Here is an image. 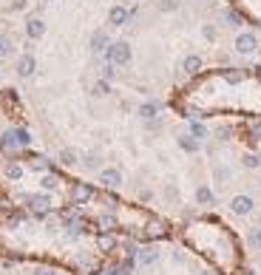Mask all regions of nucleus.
I'll use <instances>...</instances> for the list:
<instances>
[{"mask_svg": "<svg viewBox=\"0 0 261 275\" xmlns=\"http://www.w3.org/2000/svg\"><path fill=\"white\" fill-rule=\"evenodd\" d=\"M134 51H130L128 40H114V43L105 49V63H114V65H128Z\"/></svg>", "mask_w": 261, "mask_h": 275, "instance_id": "obj_1", "label": "nucleus"}, {"mask_svg": "<svg viewBox=\"0 0 261 275\" xmlns=\"http://www.w3.org/2000/svg\"><path fill=\"white\" fill-rule=\"evenodd\" d=\"M26 204H29V210L34 213L37 218H46L51 213V193L40 190V193H29L26 196Z\"/></svg>", "mask_w": 261, "mask_h": 275, "instance_id": "obj_2", "label": "nucleus"}, {"mask_svg": "<svg viewBox=\"0 0 261 275\" xmlns=\"http://www.w3.org/2000/svg\"><path fill=\"white\" fill-rule=\"evenodd\" d=\"M233 49H236V54H241V57H253L255 51H258V37H255L253 31H241V34L236 37Z\"/></svg>", "mask_w": 261, "mask_h": 275, "instance_id": "obj_3", "label": "nucleus"}, {"mask_svg": "<svg viewBox=\"0 0 261 275\" xmlns=\"http://www.w3.org/2000/svg\"><path fill=\"white\" fill-rule=\"evenodd\" d=\"M97 196L94 185H88V181H71V202L80 207V204H88L91 199Z\"/></svg>", "mask_w": 261, "mask_h": 275, "instance_id": "obj_4", "label": "nucleus"}, {"mask_svg": "<svg viewBox=\"0 0 261 275\" xmlns=\"http://www.w3.org/2000/svg\"><path fill=\"white\" fill-rule=\"evenodd\" d=\"M227 207H230L233 216H250L253 207H255V199H253V196H247V193H239V196H233V199H230Z\"/></svg>", "mask_w": 261, "mask_h": 275, "instance_id": "obj_5", "label": "nucleus"}, {"mask_svg": "<svg viewBox=\"0 0 261 275\" xmlns=\"http://www.w3.org/2000/svg\"><path fill=\"white\" fill-rule=\"evenodd\" d=\"M15 71H17V77H20V80H29V77H34V71H37V60H34V54H31V51H23L20 57H17Z\"/></svg>", "mask_w": 261, "mask_h": 275, "instance_id": "obj_6", "label": "nucleus"}, {"mask_svg": "<svg viewBox=\"0 0 261 275\" xmlns=\"http://www.w3.org/2000/svg\"><path fill=\"white\" fill-rule=\"evenodd\" d=\"M100 185L105 190H119L122 188V170H119V167H102L100 170Z\"/></svg>", "mask_w": 261, "mask_h": 275, "instance_id": "obj_7", "label": "nucleus"}, {"mask_svg": "<svg viewBox=\"0 0 261 275\" xmlns=\"http://www.w3.org/2000/svg\"><path fill=\"white\" fill-rule=\"evenodd\" d=\"M128 20H130L128 9H125L122 3H114V6H111V12H108V23L114 26V29H122V26H128Z\"/></svg>", "mask_w": 261, "mask_h": 275, "instance_id": "obj_8", "label": "nucleus"}, {"mask_svg": "<svg viewBox=\"0 0 261 275\" xmlns=\"http://www.w3.org/2000/svg\"><path fill=\"white\" fill-rule=\"evenodd\" d=\"M204 68V60L199 54H188V57L182 60V74H188V77H199Z\"/></svg>", "mask_w": 261, "mask_h": 275, "instance_id": "obj_9", "label": "nucleus"}, {"mask_svg": "<svg viewBox=\"0 0 261 275\" xmlns=\"http://www.w3.org/2000/svg\"><path fill=\"white\" fill-rule=\"evenodd\" d=\"M176 145H179V151L190 153V156H193V153H199V151H202V142H199V139H196V136H190L188 130L176 136Z\"/></svg>", "mask_w": 261, "mask_h": 275, "instance_id": "obj_10", "label": "nucleus"}, {"mask_svg": "<svg viewBox=\"0 0 261 275\" xmlns=\"http://www.w3.org/2000/svg\"><path fill=\"white\" fill-rule=\"evenodd\" d=\"M111 45V40H108V34L102 29H97L94 34H91V40H88V49H91V54H105V49Z\"/></svg>", "mask_w": 261, "mask_h": 275, "instance_id": "obj_11", "label": "nucleus"}, {"mask_svg": "<svg viewBox=\"0 0 261 275\" xmlns=\"http://www.w3.org/2000/svg\"><path fill=\"white\" fill-rule=\"evenodd\" d=\"M26 159H29V167H31V170H40V173L57 170V167H54V162L46 159V156H40V153H26Z\"/></svg>", "mask_w": 261, "mask_h": 275, "instance_id": "obj_12", "label": "nucleus"}, {"mask_svg": "<svg viewBox=\"0 0 261 275\" xmlns=\"http://www.w3.org/2000/svg\"><path fill=\"white\" fill-rule=\"evenodd\" d=\"M26 37H29V40H43L46 23L40 20V17H29V20H26Z\"/></svg>", "mask_w": 261, "mask_h": 275, "instance_id": "obj_13", "label": "nucleus"}, {"mask_svg": "<svg viewBox=\"0 0 261 275\" xmlns=\"http://www.w3.org/2000/svg\"><path fill=\"white\" fill-rule=\"evenodd\" d=\"M3 176H6L9 181H20L23 176H26V167H23V162H17V159H9L6 165H3Z\"/></svg>", "mask_w": 261, "mask_h": 275, "instance_id": "obj_14", "label": "nucleus"}, {"mask_svg": "<svg viewBox=\"0 0 261 275\" xmlns=\"http://www.w3.org/2000/svg\"><path fill=\"white\" fill-rule=\"evenodd\" d=\"M137 116L139 119H142V122H151V119H156V116H159V102H142V105H139L137 108Z\"/></svg>", "mask_w": 261, "mask_h": 275, "instance_id": "obj_15", "label": "nucleus"}, {"mask_svg": "<svg viewBox=\"0 0 261 275\" xmlns=\"http://www.w3.org/2000/svg\"><path fill=\"white\" fill-rule=\"evenodd\" d=\"M196 204H202V207H207V204L216 202V193H213L210 185H196Z\"/></svg>", "mask_w": 261, "mask_h": 275, "instance_id": "obj_16", "label": "nucleus"}, {"mask_svg": "<svg viewBox=\"0 0 261 275\" xmlns=\"http://www.w3.org/2000/svg\"><path fill=\"white\" fill-rule=\"evenodd\" d=\"M57 162H60V167H77L80 165V153L74 151V148H63L57 153Z\"/></svg>", "mask_w": 261, "mask_h": 275, "instance_id": "obj_17", "label": "nucleus"}, {"mask_svg": "<svg viewBox=\"0 0 261 275\" xmlns=\"http://www.w3.org/2000/svg\"><path fill=\"white\" fill-rule=\"evenodd\" d=\"M60 185H63V176H60V170H49V173H43V179H40V188H43L46 193L57 190Z\"/></svg>", "mask_w": 261, "mask_h": 275, "instance_id": "obj_18", "label": "nucleus"}, {"mask_svg": "<svg viewBox=\"0 0 261 275\" xmlns=\"http://www.w3.org/2000/svg\"><path fill=\"white\" fill-rule=\"evenodd\" d=\"M137 261L142 264V267H151V264L159 261V250H156V247H145V250H139L137 253Z\"/></svg>", "mask_w": 261, "mask_h": 275, "instance_id": "obj_19", "label": "nucleus"}, {"mask_svg": "<svg viewBox=\"0 0 261 275\" xmlns=\"http://www.w3.org/2000/svg\"><path fill=\"white\" fill-rule=\"evenodd\" d=\"M100 162H102V156H100L97 151L80 153V165L85 167V170H100Z\"/></svg>", "mask_w": 261, "mask_h": 275, "instance_id": "obj_20", "label": "nucleus"}, {"mask_svg": "<svg viewBox=\"0 0 261 275\" xmlns=\"http://www.w3.org/2000/svg\"><path fill=\"white\" fill-rule=\"evenodd\" d=\"M222 80L230 82V85H239V82L247 80V71H241V68H225L222 71Z\"/></svg>", "mask_w": 261, "mask_h": 275, "instance_id": "obj_21", "label": "nucleus"}, {"mask_svg": "<svg viewBox=\"0 0 261 275\" xmlns=\"http://www.w3.org/2000/svg\"><path fill=\"white\" fill-rule=\"evenodd\" d=\"M188 133H190V136H196L199 142L210 136V130H207V125H204L202 119H190V128H188Z\"/></svg>", "mask_w": 261, "mask_h": 275, "instance_id": "obj_22", "label": "nucleus"}, {"mask_svg": "<svg viewBox=\"0 0 261 275\" xmlns=\"http://www.w3.org/2000/svg\"><path fill=\"white\" fill-rule=\"evenodd\" d=\"M97 247H100V253H111V250H116V236H111V233H100V236H97Z\"/></svg>", "mask_w": 261, "mask_h": 275, "instance_id": "obj_23", "label": "nucleus"}, {"mask_svg": "<svg viewBox=\"0 0 261 275\" xmlns=\"http://www.w3.org/2000/svg\"><path fill=\"white\" fill-rule=\"evenodd\" d=\"M244 139H247V142H261V122L250 119L247 128H244Z\"/></svg>", "mask_w": 261, "mask_h": 275, "instance_id": "obj_24", "label": "nucleus"}, {"mask_svg": "<svg viewBox=\"0 0 261 275\" xmlns=\"http://www.w3.org/2000/svg\"><path fill=\"white\" fill-rule=\"evenodd\" d=\"M225 20L230 23L233 29H236V26H244V23H247V17L241 15L239 9H225Z\"/></svg>", "mask_w": 261, "mask_h": 275, "instance_id": "obj_25", "label": "nucleus"}, {"mask_svg": "<svg viewBox=\"0 0 261 275\" xmlns=\"http://www.w3.org/2000/svg\"><path fill=\"white\" fill-rule=\"evenodd\" d=\"M0 148L3 151H17V142H15V130L9 128V130H3L0 133Z\"/></svg>", "mask_w": 261, "mask_h": 275, "instance_id": "obj_26", "label": "nucleus"}, {"mask_svg": "<svg viewBox=\"0 0 261 275\" xmlns=\"http://www.w3.org/2000/svg\"><path fill=\"white\" fill-rule=\"evenodd\" d=\"M15 54V43H12V37L9 34H0V60H6Z\"/></svg>", "mask_w": 261, "mask_h": 275, "instance_id": "obj_27", "label": "nucleus"}, {"mask_svg": "<svg viewBox=\"0 0 261 275\" xmlns=\"http://www.w3.org/2000/svg\"><path fill=\"white\" fill-rule=\"evenodd\" d=\"M15 130V142H17V148H29L31 145V133L26 128H12Z\"/></svg>", "mask_w": 261, "mask_h": 275, "instance_id": "obj_28", "label": "nucleus"}, {"mask_svg": "<svg viewBox=\"0 0 261 275\" xmlns=\"http://www.w3.org/2000/svg\"><path fill=\"white\" fill-rule=\"evenodd\" d=\"M241 165H244L247 170H258L261 167V156L258 153H244V156H241Z\"/></svg>", "mask_w": 261, "mask_h": 275, "instance_id": "obj_29", "label": "nucleus"}, {"mask_svg": "<svg viewBox=\"0 0 261 275\" xmlns=\"http://www.w3.org/2000/svg\"><path fill=\"white\" fill-rule=\"evenodd\" d=\"M91 94L94 97H108L111 94V82L108 80H97L94 88H91Z\"/></svg>", "mask_w": 261, "mask_h": 275, "instance_id": "obj_30", "label": "nucleus"}, {"mask_svg": "<svg viewBox=\"0 0 261 275\" xmlns=\"http://www.w3.org/2000/svg\"><path fill=\"white\" fill-rule=\"evenodd\" d=\"M202 37L207 40V43H216V40H219L216 26H213V23H204V26H202Z\"/></svg>", "mask_w": 261, "mask_h": 275, "instance_id": "obj_31", "label": "nucleus"}, {"mask_svg": "<svg viewBox=\"0 0 261 275\" xmlns=\"http://www.w3.org/2000/svg\"><path fill=\"white\" fill-rule=\"evenodd\" d=\"M114 68H116V65L114 63H105V65H102V77H100V80H108V82H114L116 80V71H114Z\"/></svg>", "mask_w": 261, "mask_h": 275, "instance_id": "obj_32", "label": "nucleus"}, {"mask_svg": "<svg viewBox=\"0 0 261 275\" xmlns=\"http://www.w3.org/2000/svg\"><path fill=\"white\" fill-rule=\"evenodd\" d=\"M182 114L188 116V119H204V116H207V114H204L202 108H196V105H188V108L182 111Z\"/></svg>", "mask_w": 261, "mask_h": 275, "instance_id": "obj_33", "label": "nucleus"}, {"mask_svg": "<svg viewBox=\"0 0 261 275\" xmlns=\"http://www.w3.org/2000/svg\"><path fill=\"white\" fill-rule=\"evenodd\" d=\"M179 0H159V12H176Z\"/></svg>", "mask_w": 261, "mask_h": 275, "instance_id": "obj_34", "label": "nucleus"}, {"mask_svg": "<svg viewBox=\"0 0 261 275\" xmlns=\"http://www.w3.org/2000/svg\"><path fill=\"white\" fill-rule=\"evenodd\" d=\"M216 136L222 139V142H227V139L233 136V128H227V125H222V128H216Z\"/></svg>", "mask_w": 261, "mask_h": 275, "instance_id": "obj_35", "label": "nucleus"}, {"mask_svg": "<svg viewBox=\"0 0 261 275\" xmlns=\"http://www.w3.org/2000/svg\"><path fill=\"white\" fill-rule=\"evenodd\" d=\"M26 6H29V0H12L9 3V12H23Z\"/></svg>", "mask_w": 261, "mask_h": 275, "instance_id": "obj_36", "label": "nucleus"}, {"mask_svg": "<svg viewBox=\"0 0 261 275\" xmlns=\"http://www.w3.org/2000/svg\"><path fill=\"white\" fill-rule=\"evenodd\" d=\"M31 275H57V269L54 267H34V272Z\"/></svg>", "mask_w": 261, "mask_h": 275, "instance_id": "obj_37", "label": "nucleus"}, {"mask_svg": "<svg viewBox=\"0 0 261 275\" xmlns=\"http://www.w3.org/2000/svg\"><path fill=\"white\" fill-rule=\"evenodd\" d=\"M151 196H153L151 190H142V193H139V199H142V202H151Z\"/></svg>", "mask_w": 261, "mask_h": 275, "instance_id": "obj_38", "label": "nucleus"}, {"mask_svg": "<svg viewBox=\"0 0 261 275\" xmlns=\"http://www.w3.org/2000/svg\"><path fill=\"white\" fill-rule=\"evenodd\" d=\"M196 275H213V272H207V269H202V272H196Z\"/></svg>", "mask_w": 261, "mask_h": 275, "instance_id": "obj_39", "label": "nucleus"}, {"mask_svg": "<svg viewBox=\"0 0 261 275\" xmlns=\"http://www.w3.org/2000/svg\"><path fill=\"white\" fill-rule=\"evenodd\" d=\"M43 3H54V0H43Z\"/></svg>", "mask_w": 261, "mask_h": 275, "instance_id": "obj_40", "label": "nucleus"}]
</instances>
